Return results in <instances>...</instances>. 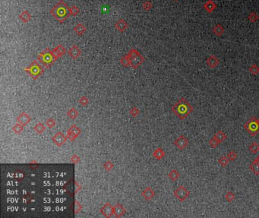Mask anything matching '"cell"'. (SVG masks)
<instances>
[{"mask_svg":"<svg viewBox=\"0 0 259 218\" xmlns=\"http://www.w3.org/2000/svg\"><path fill=\"white\" fill-rule=\"evenodd\" d=\"M139 113H140V110L138 107H132V109L129 110V114L132 117H136L139 115Z\"/></svg>","mask_w":259,"mask_h":218,"instance_id":"cell-39","label":"cell"},{"mask_svg":"<svg viewBox=\"0 0 259 218\" xmlns=\"http://www.w3.org/2000/svg\"><path fill=\"white\" fill-rule=\"evenodd\" d=\"M19 18H20V20L21 21L24 22V23H27L30 20V18H31V15L28 11H23V12L19 15Z\"/></svg>","mask_w":259,"mask_h":218,"instance_id":"cell-23","label":"cell"},{"mask_svg":"<svg viewBox=\"0 0 259 218\" xmlns=\"http://www.w3.org/2000/svg\"><path fill=\"white\" fill-rule=\"evenodd\" d=\"M68 54L69 55L70 57L72 58L73 60H76L81 55V50H80V48L78 47L76 45H73L70 48L69 51H68Z\"/></svg>","mask_w":259,"mask_h":218,"instance_id":"cell-17","label":"cell"},{"mask_svg":"<svg viewBox=\"0 0 259 218\" xmlns=\"http://www.w3.org/2000/svg\"><path fill=\"white\" fill-rule=\"evenodd\" d=\"M244 129L252 137H255L259 132V123L258 119L255 116L251 117L244 125Z\"/></svg>","mask_w":259,"mask_h":218,"instance_id":"cell-6","label":"cell"},{"mask_svg":"<svg viewBox=\"0 0 259 218\" xmlns=\"http://www.w3.org/2000/svg\"><path fill=\"white\" fill-rule=\"evenodd\" d=\"M249 151H250V152H251L252 154H257V153L259 151V145L256 142L251 143V145H250V146H249Z\"/></svg>","mask_w":259,"mask_h":218,"instance_id":"cell-31","label":"cell"},{"mask_svg":"<svg viewBox=\"0 0 259 218\" xmlns=\"http://www.w3.org/2000/svg\"><path fill=\"white\" fill-rule=\"evenodd\" d=\"M37 59L46 68L51 67L54 62L56 61L53 54L52 50H49V49H46L44 51L41 52L39 54Z\"/></svg>","mask_w":259,"mask_h":218,"instance_id":"cell-5","label":"cell"},{"mask_svg":"<svg viewBox=\"0 0 259 218\" xmlns=\"http://www.w3.org/2000/svg\"><path fill=\"white\" fill-rule=\"evenodd\" d=\"M67 137H65V135L61 131H59L56 134H55L53 137L52 138L53 142L55 144L57 147H61L67 141Z\"/></svg>","mask_w":259,"mask_h":218,"instance_id":"cell-9","label":"cell"},{"mask_svg":"<svg viewBox=\"0 0 259 218\" xmlns=\"http://www.w3.org/2000/svg\"><path fill=\"white\" fill-rule=\"evenodd\" d=\"M165 155H166V154H165L164 151H163L161 147L157 148L152 154L153 157H154L156 160H157V161L162 160V159L165 157Z\"/></svg>","mask_w":259,"mask_h":218,"instance_id":"cell-20","label":"cell"},{"mask_svg":"<svg viewBox=\"0 0 259 218\" xmlns=\"http://www.w3.org/2000/svg\"><path fill=\"white\" fill-rule=\"evenodd\" d=\"M81 134V130L76 125H72L67 131V138L71 141H75Z\"/></svg>","mask_w":259,"mask_h":218,"instance_id":"cell-8","label":"cell"},{"mask_svg":"<svg viewBox=\"0 0 259 218\" xmlns=\"http://www.w3.org/2000/svg\"><path fill=\"white\" fill-rule=\"evenodd\" d=\"M224 32H225V29L221 24H217V25L214 26V28H213V33L217 37H221L224 34Z\"/></svg>","mask_w":259,"mask_h":218,"instance_id":"cell-21","label":"cell"},{"mask_svg":"<svg viewBox=\"0 0 259 218\" xmlns=\"http://www.w3.org/2000/svg\"><path fill=\"white\" fill-rule=\"evenodd\" d=\"M249 169L251 170L252 172H254V174L255 176H258L259 175V163H258L257 161H254L253 162L251 163L250 166H249Z\"/></svg>","mask_w":259,"mask_h":218,"instance_id":"cell-25","label":"cell"},{"mask_svg":"<svg viewBox=\"0 0 259 218\" xmlns=\"http://www.w3.org/2000/svg\"><path fill=\"white\" fill-rule=\"evenodd\" d=\"M229 160L228 159L227 157H225V156H222L219 158L218 160V163H219V164L222 167H226L229 164Z\"/></svg>","mask_w":259,"mask_h":218,"instance_id":"cell-30","label":"cell"},{"mask_svg":"<svg viewBox=\"0 0 259 218\" xmlns=\"http://www.w3.org/2000/svg\"><path fill=\"white\" fill-rule=\"evenodd\" d=\"M141 195H142V197L145 198V200L150 201L152 200L153 198H154L155 192L150 187L148 186L141 192Z\"/></svg>","mask_w":259,"mask_h":218,"instance_id":"cell-14","label":"cell"},{"mask_svg":"<svg viewBox=\"0 0 259 218\" xmlns=\"http://www.w3.org/2000/svg\"><path fill=\"white\" fill-rule=\"evenodd\" d=\"M258 123H259V118H258Z\"/></svg>","mask_w":259,"mask_h":218,"instance_id":"cell-50","label":"cell"},{"mask_svg":"<svg viewBox=\"0 0 259 218\" xmlns=\"http://www.w3.org/2000/svg\"><path fill=\"white\" fill-rule=\"evenodd\" d=\"M189 191L183 185H180L174 191V196L178 199L179 201H184L189 196Z\"/></svg>","mask_w":259,"mask_h":218,"instance_id":"cell-7","label":"cell"},{"mask_svg":"<svg viewBox=\"0 0 259 218\" xmlns=\"http://www.w3.org/2000/svg\"><path fill=\"white\" fill-rule=\"evenodd\" d=\"M255 161H257L258 163H259V155H258V156L257 157H256V158L255 159Z\"/></svg>","mask_w":259,"mask_h":218,"instance_id":"cell-48","label":"cell"},{"mask_svg":"<svg viewBox=\"0 0 259 218\" xmlns=\"http://www.w3.org/2000/svg\"><path fill=\"white\" fill-rule=\"evenodd\" d=\"M100 212L101 213L102 215H103L106 217H111L113 215H114V214H113V206H112V204L110 203H106L100 208Z\"/></svg>","mask_w":259,"mask_h":218,"instance_id":"cell-11","label":"cell"},{"mask_svg":"<svg viewBox=\"0 0 259 218\" xmlns=\"http://www.w3.org/2000/svg\"><path fill=\"white\" fill-rule=\"evenodd\" d=\"M249 72L252 75H258L259 74V67L256 64L251 65L249 69Z\"/></svg>","mask_w":259,"mask_h":218,"instance_id":"cell-29","label":"cell"},{"mask_svg":"<svg viewBox=\"0 0 259 218\" xmlns=\"http://www.w3.org/2000/svg\"><path fill=\"white\" fill-rule=\"evenodd\" d=\"M114 167V164L113 163L110 161H107V162H105L103 163V168L106 170L107 171H110L112 170Z\"/></svg>","mask_w":259,"mask_h":218,"instance_id":"cell-38","label":"cell"},{"mask_svg":"<svg viewBox=\"0 0 259 218\" xmlns=\"http://www.w3.org/2000/svg\"><path fill=\"white\" fill-rule=\"evenodd\" d=\"M208 144H209L210 147H211V148H216V147H217L218 145L220 144V142L218 141L217 139H216L215 138L213 137L211 139V140H210L209 142H208Z\"/></svg>","mask_w":259,"mask_h":218,"instance_id":"cell-36","label":"cell"},{"mask_svg":"<svg viewBox=\"0 0 259 218\" xmlns=\"http://www.w3.org/2000/svg\"><path fill=\"white\" fill-rule=\"evenodd\" d=\"M125 213H126V210L120 203H117L115 206H113V214L116 217H121Z\"/></svg>","mask_w":259,"mask_h":218,"instance_id":"cell-15","label":"cell"},{"mask_svg":"<svg viewBox=\"0 0 259 218\" xmlns=\"http://www.w3.org/2000/svg\"><path fill=\"white\" fill-rule=\"evenodd\" d=\"M130 62V66L133 69H138L145 62V57L135 49H132L128 53Z\"/></svg>","mask_w":259,"mask_h":218,"instance_id":"cell-3","label":"cell"},{"mask_svg":"<svg viewBox=\"0 0 259 218\" xmlns=\"http://www.w3.org/2000/svg\"><path fill=\"white\" fill-rule=\"evenodd\" d=\"M46 130V126L41 122H38L37 125L34 126V131L38 134H42Z\"/></svg>","mask_w":259,"mask_h":218,"instance_id":"cell-28","label":"cell"},{"mask_svg":"<svg viewBox=\"0 0 259 218\" xmlns=\"http://www.w3.org/2000/svg\"><path fill=\"white\" fill-rule=\"evenodd\" d=\"M32 198H33V195H31L30 194H27L24 197V202H25L26 204H28L32 200Z\"/></svg>","mask_w":259,"mask_h":218,"instance_id":"cell-46","label":"cell"},{"mask_svg":"<svg viewBox=\"0 0 259 218\" xmlns=\"http://www.w3.org/2000/svg\"><path fill=\"white\" fill-rule=\"evenodd\" d=\"M31 120V117L25 112H22L20 115L17 117V122L20 123L22 125H27Z\"/></svg>","mask_w":259,"mask_h":218,"instance_id":"cell-13","label":"cell"},{"mask_svg":"<svg viewBox=\"0 0 259 218\" xmlns=\"http://www.w3.org/2000/svg\"><path fill=\"white\" fill-rule=\"evenodd\" d=\"M46 126L48 128L52 129V128H53L55 125V121L53 118H50L49 119H47V121L46 122Z\"/></svg>","mask_w":259,"mask_h":218,"instance_id":"cell-43","label":"cell"},{"mask_svg":"<svg viewBox=\"0 0 259 218\" xmlns=\"http://www.w3.org/2000/svg\"><path fill=\"white\" fill-rule=\"evenodd\" d=\"M171 109L176 114V116H177L179 119L183 120L193 112L194 108L190 105V103L184 97H182L172 106Z\"/></svg>","mask_w":259,"mask_h":218,"instance_id":"cell-1","label":"cell"},{"mask_svg":"<svg viewBox=\"0 0 259 218\" xmlns=\"http://www.w3.org/2000/svg\"><path fill=\"white\" fill-rule=\"evenodd\" d=\"M214 137L216 139H217L218 141H219L220 143H222L223 141H225L226 139L227 138L226 135L224 131H221V130H220V131H218L217 132H216L215 135H214Z\"/></svg>","mask_w":259,"mask_h":218,"instance_id":"cell-24","label":"cell"},{"mask_svg":"<svg viewBox=\"0 0 259 218\" xmlns=\"http://www.w3.org/2000/svg\"><path fill=\"white\" fill-rule=\"evenodd\" d=\"M168 176L172 181H176L179 178L180 173L176 170H172L169 172Z\"/></svg>","mask_w":259,"mask_h":218,"instance_id":"cell-26","label":"cell"},{"mask_svg":"<svg viewBox=\"0 0 259 218\" xmlns=\"http://www.w3.org/2000/svg\"><path fill=\"white\" fill-rule=\"evenodd\" d=\"M174 1H175V2H178L179 0H174Z\"/></svg>","mask_w":259,"mask_h":218,"instance_id":"cell-49","label":"cell"},{"mask_svg":"<svg viewBox=\"0 0 259 218\" xmlns=\"http://www.w3.org/2000/svg\"><path fill=\"white\" fill-rule=\"evenodd\" d=\"M82 210V206L79 202H78L77 201H75V214H78V213H80Z\"/></svg>","mask_w":259,"mask_h":218,"instance_id":"cell-44","label":"cell"},{"mask_svg":"<svg viewBox=\"0 0 259 218\" xmlns=\"http://www.w3.org/2000/svg\"><path fill=\"white\" fill-rule=\"evenodd\" d=\"M80 161H81V158H80V157L79 156H78L77 154H73V156H72V157H71V163H75V164H76V163H79Z\"/></svg>","mask_w":259,"mask_h":218,"instance_id":"cell-45","label":"cell"},{"mask_svg":"<svg viewBox=\"0 0 259 218\" xmlns=\"http://www.w3.org/2000/svg\"><path fill=\"white\" fill-rule=\"evenodd\" d=\"M23 129H24V125H22L20 123H17L12 128V130L15 134H21L23 131Z\"/></svg>","mask_w":259,"mask_h":218,"instance_id":"cell-34","label":"cell"},{"mask_svg":"<svg viewBox=\"0 0 259 218\" xmlns=\"http://www.w3.org/2000/svg\"><path fill=\"white\" fill-rule=\"evenodd\" d=\"M203 6L206 12L208 13H212L217 8V4L213 0H208Z\"/></svg>","mask_w":259,"mask_h":218,"instance_id":"cell-18","label":"cell"},{"mask_svg":"<svg viewBox=\"0 0 259 218\" xmlns=\"http://www.w3.org/2000/svg\"><path fill=\"white\" fill-rule=\"evenodd\" d=\"M227 157H228V159H229V161H235V160H236V159H237V157H238L237 153L235 152V151H231L227 154Z\"/></svg>","mask_w":259,"mask_h":218,"instance_id":"cell-40","label":"cell"},{"mask_svg":"<svg viewBox=\"0 0 259 218\" xmlns=\"http://www.w3.org/2000/svg\"><path fill=\"white\" fill-rule=\"evenodd\" d=\"M235 198V194L233 192H228L225 194V199L226 201L231 203L233 202Z\"/></svg>","mask_w":259,"mask_h":218,"instance_id":"cell-32","label":"cell"},{"mask_svg":"<svg viewBox=\"0 0 259 218\" xmlns=\"http://www.w3.org/2000/svg\"><path fill=\"white\" fill-rule=\"evenodd\" d=\"M67 115L69 117L70 119L74 120V119H76L78 117V111L75 108H71V109H70L67 112Z\"/></svg>","mask_w":259,"mask_h":218,"instance_id":"cell-27","label":"cell"},{"mask_svg":"<svg viewBox=\"0 0 259 218\" xmlns=\"http://www.w3.org/2000/svg\"><path fill=\"white\" fill-rule=\"evenodd\" d=\"M174 145L179 150H183L187 147L189 145V141L188 138L185 137L184 135H180L174 141Z\"/></svg>","mask_w":259,"mask_h":218,"instance_id":"cell-10","label":"cell"},{"mask_svg":"<svg viewBox=\"0 0 259 218\" xmlns=\"http://www.w3.org/2000/svg\"><path fill=\"white\" fill-rule=\"evenodd\" d=\"M248 20L251 23H255L258 20V16L257 15V14L255 12H251L250 14L248 16Z\"/></svg>","mask_w":259,"mask_h":218,"instance_id":"cell-35","label":"cell"},{"mask_svg":"<svg viewBox=\"0 0 259 218\" xmlns=\"http://www.w3.org/2000/svg\"><path fill=\"white\" fill-rule=\"evenodd\" d=\"M86 28H85L84 26L82 24H78L77 25L75 26V28H74V30L75 32L76 33V34L78 36H82L85 34V32H86Z\"/></svg>","mask_w":259,"mask_h":218,"instance_id":"cell-22","label":"cell"},{"mask_svg":"<svg viewBox=\"0 0 259 218\" xmlns=\"http://www.w3.org/2000/svg\"><path fill=\"white\" fill-rule=\"evenodd\" d=\"M24 70L27 71V73L34 80L40 78L44 72V68L42 67L37 61L33 62L30 66L24 68Z\"/></svg>","mask_w":259,"mask_h":218,"instance_id":"cell-4","label":"cell"},{"mask_svg":"<svg viewBox=\"0 0 259 218\" xmlns=\"http://www.w3.org/2000/svg\"><path fill=\"white\" fill-rule=\"evenodd\" d=\"M220 62V61L219 59L214 55L209 56L207 60H206V64L210 69H215L216 67H217Z\"/></svg>","mask_w":259,"mask_h":218,"instance_id":"cell-12","label":"cell"},{"mask_svg":"<svg viewBox=\"0 0 259 218\" xmlns=\"http://www.w3.org/2000/svg\"><path fill=\"white\" fill-rule=\"evenodd\" d=\"M50 14L60 23H63L69 14V7L63 1H60L50 10Z\"/></svg>","mask_w":259,"mask_h":218,"instance_id":"cell-2","label":"cell"},{"mask_svg":"<svg viewBox=\"0 0 259 218\" xmlns=\"http://www.w3.org/2000/svg\"><path fill=\"white\" fill-rule=\"evenodd\" d=\"M52 52H53V54L54 57L55 58V60H57L59 58L62 57L63 55L66 53V50L62 44H60L55 49L52 50Z\"/></svg>","mask_w":259,"mask_h":218,"instance_id":"cell-16","label":"cell"},{"mask_svg":"<svg viewBox=\"0 0 259 218\" xmlns=\"http://www.w3.org/2000/svg\"><path fill=\"white\" fill-rule=\"evenodd\" d=\"M78 102H79V103L81 104V106L85 107V106H87V104L89 103V100H88V98H87V97H84V96H83V97H81V98H80L79 100H78Z\"/></svg>","mask_w":259,"mask_h":218,"instance_id":"cell-42","label":"cell"},{"mask_svg":"<svg viewBox=\"0 0 259 218\" xmlns=\"http://www.w3.org/2000/svg\"><path fill=\"white\" fill-rule=\"evenodd\" d=\"M120 63L121 65L124 66V67H128V66H130V62H129V56H128V54L121 58Z\"/></svg>","mask_w":259,"mask_h":218,"instance_id":"cell-33","label":"cell"},{"mask_svg":"<svg viewBox=\"0 0 259 218\" xmlns=\"http://www.w3.org/2000/svg\"><path fill=\"white\" fill-rule=\"evenodd\" d=\"M75 188H76V190H75V193H77L78 191H80L81 189V186L78 183H75Z\"/></svg>","mask_w":259,"mask_h":218,"instance_id":"cell-47","label":"cell"},{"mask_svg":"<svg viewBox=\"0 0 259 218\" xmlns=\"http://www.w3.org/2000/svg\"><path fill=\"white\" fill-rule=\"evenodd\" d=\"M80 10L79 8H78L77 6H73L69 7V14L71 16H76L77 15L79 14Z\"/></svg>","mask_w":259,"mask_h":218,"instance_id":"cell-37","label":"cell"},{"mask_svg":"<svg viewBox=\"0 0 259 218\" xmlns=\"http://www.w3.org/2000/svg\"><path fill=\"white\" fill-rule=\"evenodd\" d=\"M115 28H116L119 32H123L129 28V24L124 19L121 18L116 22V24H115Z\"/></svg>","mask_w":259,"mask_h":218,"instance_id":"cell-19","label":"cell"},{"mask_svg":"<svg viewBox=\"0 0 259 218\" xmlns=\"http://www.w3.org/2000/svg\"><path fill=\"white\" fill-rule=\"evenodd\" d=\"M143 8H144V10L147 11V12H148L150 11L153 7V4L152 2H150V1H145L144 3H143Z\"/></svg>","mask_w":259,"mask_h":218,"instance_id":"cell-41","label":"cell"}]
</instances>
